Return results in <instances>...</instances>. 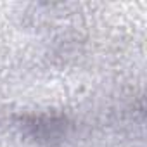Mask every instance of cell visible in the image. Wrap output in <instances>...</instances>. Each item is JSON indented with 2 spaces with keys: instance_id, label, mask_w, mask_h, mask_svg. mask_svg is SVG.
Returning <instances> with one entry per match:
<instances>
[{
  "instance_id": "1",
  "label": "cell",
  "mask_w": 147,
  "mask_h": 147,
  "mask_svg": "<svg viewBox=\"0 0 147 147\" xmlns=\"http://www.w3.org/2000/svg\"><path fill=\"white\" fill-rule=\"evenodd\" d=\"M26 126L31 130V137L40 142H52L54 138H59L64 131V121L50 118V116H40L33 118Z\"/></svg>"
}]
</instances>
